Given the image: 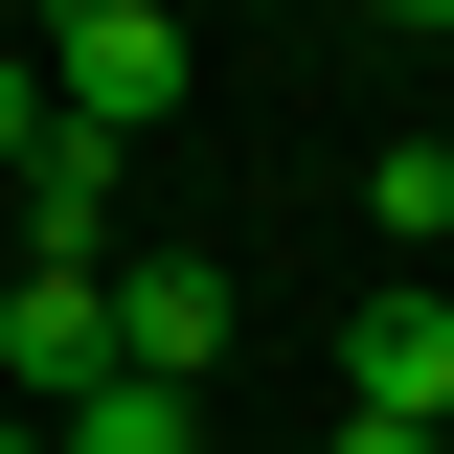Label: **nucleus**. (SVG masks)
I'll use <instances>...</instances> for the list:
<instances>
[{
	"mask_svg": "<svg viewBox=\"0 0 454 454\" xmlns=\"http://www.w3.org/2000/svg\"><path fill=\"white\" fill-rule=\"evenodd\" d=\"M46 114L160 137V114H182V23H160V0H46Z\"/></svg>",
	"mask_w": 454,
	"mask_h": 454,
	"instance_id": "1",
	"label": "nucleus"
},
{
	"mask_svg": "<svg viewBox=\"0 0 454 454\" xmlns=\"http://www.w3.org/2000/svg\"><path fill=\"white\" fill-rule=\"evenodd\" d=\"M114 364V250H23L0 273V409H68Z\"/></svg>",
	"mask_w": 454,
	"mask_h": 454,
	"instance_id": "2",
	"label": "nucleus"
},
{
	"mask_svg": "<svg viewBox=\"0 0 454 454\" xmlns=\"http://www.w3.org/2000/svg\"><path fill=\"white\" fill-rule=\"evenodd\" d=\"M114 364H137V387H205L227 364V273L205 250H114Z\"/></svg>",
	"mask_w": 454,
	"mask_h": 454,
	"instance_id": "3",
	"label": "nucleus"
},
{
	"mask_svg": "<svg viewBox=\"0 0 454 454\" xmlns=\"http://www.w3.org/2000/svg\"><path fill=\"white\" fill-rule=\"evenodd\" d=\"M340 409H409V432H454V318H432V273L340 318Z\"/></svg>",
	"mask_w": 454,
	"mask_h": 454,
	"instance_id": "4",
	"label": "nucleus"
},
{
	"mask_svg": "<svg viewBox=\"0 0 454 454\" xmlns=\"http://www.w3.org/2000/svg\"><path fill=\"white\" fill-rule=\"evenodd\" d=\"M46 454H205V387H137V364H91V387L46 409Z\"/></svg>",
	"mask_w": 454,
	"mask_h": 454,
	"instance_id": "5",
	"label": "nucleus"
},
{
	"mask_svg": "<svg viewBox=\"0 0 454 454\" xmlns=\"http://www.w3.org/2000/svg\"><path fill=\"white\" fill-rule=\"evenodd\" d=\"M364 227H387L409 273H432V250H454V160H432V137H387V160H364Z\"/></svg>",
	"mask_w": 454,
	"mask_h": 454,
	"instance_id": "6",
	"label": "nucleus"
},
{
	"mask_svg": "<svg viewBox=\"0 0 454 454\" xmlns=\"http://www.w3.org/2000/svg\"><path fill=\"white\" fill-rule=\"evenodd\" d=\"M23 137H46V68H23V46H0V160H23Z\"/></svg>",
	"mask_w": 454,
	"mask_h": 454,
	"instance_id": "7",
	"label": "nucleus"
},
{
	"mask_svg": "<svg viewBox=\"0 0 454 454\" xmlns=\"http://www.w3.org/2000/svg\"><path fill=\"white\" fill-rule=\"evenodd\" d=\"M318 454H432V432H409V409H340V432H318Z\"/></svg>",
	"mask_w": 454,
	"mask_h": 454,
	"instance_id": "8",
	"label": "nucleus"
},
{
	"mask_svg": "<svg viewBox=\"0 0 454 454\" xmlns=\"http://www.w3.org/2000/svg\"><path fill=\"white\" fill-rule=\"evenodd\" d=\"M364 23H409V46H454V0H364Z\"/></svg>",
	"mask_w": 454,
	"mask_h": 454,
	"instance_id": "9",
	"label": "nucleus"
},
{
	"mask_svg": "<svg viewBox=\"0 0 454 454\" xmlns=\"http://www.w3.org/2000/svg\"><path fill=\"white\" fill-rule=\"evenodd\" d=\"M432 318H454V250H432Z\"/></svg>",
	"mask_w": 454,
	"mask_h": 454,
	"instance_id": "10",
	"label": "nucleus"
},
{
	"mask_svg": "<svg viewBox=\"0 0 454 454\" xmlns=\"http://www.w3.org/2000/svg\"><path fill=\"white\" fill-rule=\"evenodd\" d=\"M0 273H23V227H0Z\"/></svg>",
	"mask_w": 454,
	"mask_h": 454,
	"instance_id": "11",
	"label": "nucleus"
},
{
	"mask_svg": "<svg viewBox=\"0 0 454 454\" xmlns=\"http://www.w3.org/2000/svg\"><path fill=\"white\" fill-rule=\"evenodd\" d=\"M0 454H46V432H0Z\"/></svg>",
	"mask_w": 454,
	"mask_h": 454,
	"instance_id": "12",
	"label": "nucleus"
},
{
	"mask_svg": "<svg viewBox=\"0 0 454 454\" xmlns=\"http://www.w3.org/2000/svg\"><path fill=\"white\" fill-rule=\"evenodd\" d=\"M432 160H454V137H432Z\"/></svg>",
	"mask_w": 454,
	"mask_h": 454,
	"instance_id": "13",
	"label": "nucleus"
},
{
	"mask_svg": "<svg viewBox=\"0 0 454 454\" xmlns=\"http://www.w3.org/2000/svg\"><path fill=\"white\" fill-rule=\"evenodd\" d=\"M432 454H454V432H432Z\"/></svg>",
	"mask_w": 454,
	"mask_h": 454,
	"instance_id": "14",
	"label": "nucleus"
}]
</instances>
